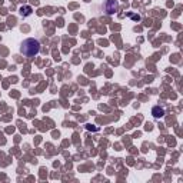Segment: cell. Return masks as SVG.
Instances as JSON below:
<instances>
[{
  "label": "cell",
  "instance_id": "6da1fadb",
  "mask_svg": "<svg viewBox=\"0 0 183 183\" xmlns=\"http://www.w3.org/2000/svg\"><path fill=\"white\" fill-rule=\"evenodd\" d=\"M20 52L27 57L37 56V53L40 52V41L37 39H26L20 46Z\"/></svg>",
  "mask_w": 183,
  "mask_h": 183
},
{
  "label": "cell",
  "instance_id": "7a4b0ae2",
  "mask_svg": "<svg viewBox=\"0 0 183 183\" xmlns=\"http://www.w3.org/2000/svg\"><path fill=\"white\" fill-rule=\"evenodd\" d=\"M105 10L107 15H115L116 11L119 10V2L117 0H106Z\"/></svg>",
  "mask_w": 183,
  "mask_h": 183
},
{
  "label": "cell",
  "instance_id": "277c9868",
  "mask_svg": "<svg viewBox=\"0 0 183 183\" xmlns=\"http://www.w3.org/2000/svg\"><path fill=\"white\" fill-rule=\"evenodd\" d=\"M20 15L23 16V17H27V16H30L32 15V7H30V6H22V7H20Z\"/></svg>",
  "mask_w": 183,
  "mask_h": 183
},
{
  "label": "cell",
  "instance_id": "3957f363",
  "mask_svg": "<svg viewBox=\"0 0 183 183\" xmlns=\"http://www.w3.org/2000/svg\"><path fill=\"white\" fill-rule=\"evenodd\" d=\"M152 115H153L156 119H160V117L164 116V109L160 107V106H155V107L152 109Z\"/></svg>",
  "mask_w": 183,
  "mask_h": 183
}]
</instances>
